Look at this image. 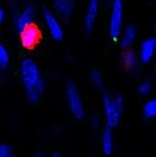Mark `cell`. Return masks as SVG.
<instances>
[{"label": "cell", "instance_id": "9", "mask_svg": "<svg viewBox=\"0 0 156 157\" xmlns=\"http://www.w3.org/2000/svg\"><path fill=\"white\" fill-rule=\"evenodd\" d=\"M57 14L63 18H69L74 11V0H54Z\"/></svg>", "mask_w": 156, "mask_h": 157}, {"label": "cell", "instance_id": "13", "mask_svg": "<svg viewBox=\"0 0 156 157\" xmlns=\"http://www.w3.org/2000/svg\"><path fill=\"white\" fill-rule=\"evenodd\" d=\"M123 62L128 70L136 71L139 66V57L137 56L136 52L129 50V52H125L124 56H123Z\"/></svg>", "mask_w": 156, "mask_h": 157}, {"label": "cell", "instance_id": "22", "mask_svg": "<svg viewBox=\"0 0 156 157\" xmlns=\"http://www.w3.org/2000/svg\"><path fill=\"white\" fill-rule=\"evenodd\" d=\"M36 157H44V156L42 155V154H38V155H36Z\"/></svg>", "mask_w": 156, "mask_h": 157}, {"label": "cell", "instance_id": "3", "mask_svg": "<svg viewBox=\"0 0 156 157\" xmlns=\"http://www.w3.org/2000/svg\"><path fill=\"white\" fill-rule=\"evenodd\" d=\"M65 95H67V106H69L71 113L78 120L82 119L83 114H85V108H83L82 101H81V97L78 93L77 88L75 87L73 82H67Z\"/></svg>", "mask_w": 156, "mask_h": 157}, {"label": "cell", "instance_id": "19", "mask_svg": "<svg viewBox=\"0 0 156 157\" xmlns=\"http://www.w3.org/2000/svg\"><path fill=\"white\" fill-rule=\"evenodd\" d=\"M98 124H100V121H98V119L96 118V117H93V118L91 119V125L93 128H97L98 127Z\"/></svg>", "mask_w": 156, "mask_h": 157}, {"label": "cell", "instance_id": "10", "mask_svg": "<svg viewBox=\"0 0 156 157\" xmlns=\"http://www.w3.org/2000/svg\"><path fill=\"white\" fill-rule=\"evenodd\" d=\"M34 18V9L33 6H29L21 13L18 17L16 19V27L19 31H21L23 29H25L26 27L32 25V21Z\"/></svg>", "mask_w": 156, "mask_h": 157}, {"label": "cell", "instance_id": "5", "mask_svg": "<svg viewBox=\"0 0 156 157\" xmlns=\"http://www.w3.org/2000/svg\"><path fill=\"white\" fill-rule=\"evenodd\" d=\"M43 17H44V21H45L46 26H47L48 31H49V34L51 35L52 39L56 40V41L62 40L63 29L60 21H58V18L48 10L44 11Z\"/></svg>", "mask_w": 156, "mask_h": 157}, {"label": "cell", "instance_id": "4", "mask_svg": "<svg viewBox=\"0 0 156 157\" xmlns=\"http://www.w3.org/2000/svg\"><path fill=\"white\" fill-rule=\"evenodd\" d=\"M123 4L121 0H113L109 18V34L112 40H118L122 32Z\"/></svg>", "mask_w": 156, "mask_h": 157}, {"label": "cell", "instance_id": "8", "mask_svg": "<svg viewBox=\"0 0 156 157\" xmlns=\"http://www.w3.org/2000/svg\"><path fill=\"white\" fill-rule=\"evenodd\" d=\"M156 41L154 39H146L141 43L139 52V59L143 63H149L154 57Z\"/></svg>", "mask_w": 156, "mask_h": 157}, {"label": "cell", "instance_id": "6", "mask_svg": "<svg viewBox=\"0 0 156 157\" xmlns=\"http://www.w3.org/2000/svg\"><path fill=\"white\" fill-rule=\"evenodd\" d=\"M21 44L26 48H32L38 44L40 40V30L36 26L30 25L21 31Z\"/></svg>", "mask_w": 156, "mask_h": 157}, {"label": "cell", "instance_id": "20", "mask_svg": "<svg viewBox=\"0 0 156 157\" xmlns=\"http://www.w3.org/2000/svg\"><path fill=\"white\" fill-rule=\"evenodd\" d=\"M3 18H4V13H3V11H2L1 9H0V24L2 23Z\"/></svg>", "mask_w": 156, "mask_h": 157}, {"label": "cell", "instance_id": "12", "mask_svg": "<svg viewBox=\"0 0 156 157\" xmlns=\"http://www.w3.org/2000/svg\"><path fill=\"white\" fill-rule=\"evenodd\" d=\"M101 144H102V150L104 154L110 155L113 151V138L111 134L110 128L104 129L102 134V139H101Z\"/></svg>", "mask_w": 156, "mask_h": 157}, {"label": "cell", "instance_id": "2", "mask_svg": "<svg viewBox=\"0 0 156 157\" xmlns=\"http://www.w3.org/2000/svg\"><path fill=\"white\" fill-rule=\"evenodd\" d=\"M123 111V99L121 96H109L104 97V112L106 122L109 128L116 127L120 122Z\"/></svg>", "mask_w": 156, "mask_h": 157}, {"label": "cell", "instance_id": "15", "mask_svg": "<svg viewBox=\"0 0 156 157\" xmlns=\"http://www.w3.org/2000/svg\"><path fill=\"white\" fill-rule=\"evenodd\" d=\"M9 52L2 44H0V71H3L9 65Z\"/></svg>", "mask_w": 156, "mask_h": 157}, {"label": "cell", "instance_id": "14", "mask_svg": "<svg viewBox=\"0 0 156 157\" xmlns=\"http://www.w3.org/2000/svg\"><path fill=\"white\" fill-rule=\"evenodd\" d=\"M143 116L146 119H153L156 116V101L154 99L146 101L143 106Z\"/></svg>", "mask_w": 156, "mask_h": 157}, {"label": "cell", "instance_id": "21", "mask_svg": "<svg viewBox=\"0 0 156 157\" xmlns=\"http://www.w3.org/2000/svg\"><path fill=\"white\" fill-rule=\"evenodd\" d=\"M52 157H61V155H59V154H54V155H52Z\"/></svg>", "mask_w": 156, "mask_h": 157}, {"label": "cell", "instance_id": "16", "mask_svg": "<svg viewBox=\"0 0 156 157\" xmlns=\"http://www.w3.org/2000/svg\"><path fill=\"white\" fill-rule=\"evenodd\" d=\"M91 81L97 89H102L104 86V80H103V76L98 71H93L91 73Z\"/></svg>", "mask_w": 156, "mask_h": 157}, {"label": "cell", "instance_id": "11", "mask_svg": "<svg viewBox=\"0 0 156 157\" xmlns=\"http://www.w3.org/2000/svg\"><path fill=\"white\" fill-rule=\"evenodd\" d=\"M136 37H137V31H136V29L134 27H131V26H128V27L125 28L124 31L121 32L119 39H121V45H122V47L128 48L136 41Z\"/></svg>", "mask_w": 156, "mask_h": 157}, {"label": "cell", "instance_id": "1", "mask_svg": "<svg viewBox=\"0 0 156 157\" xmlns=\"http://www.w3.org/2000/svg\"><path fill=\"white\" fill-rule=\"evenodd\" d=\"M21 76L28 99L32 103L38 101L44 91V81L38 64L31 59H25L21 64Z\"/></svg>", "mask_w": 156, "mask_h": 157}, {"label": "cell", "instance_id": "7", "mask_svg": "<svg viewBox=\"0 0 156 157\" xmlns=\"http://www.w3.org/2000/svg\"><path fill=\"white\" fill-rule=\"evenodd\" d=\"M100 9V0H90L85 17V28L87 32H91L96 21Z\"/></svg>", "mask_w": 156, "mask_h": 157}, {"label": "cell", "instance_id": "18", "mask_svg": "<svg viewBox=\"0 0 156 157\" xmlns=\"http://www.w3.org/2000/svg\"><path fill=\"white\" fill-rule=\"evenodd\" d=\"M0 157H15V155L9 145L0 144Z\"/></svg>", "mask_w": 156, "mask_h": 157}, {"label": "cell", "instance_id": "17", "mask_svg": "<svg viewBox=\"0 0 156 157\" xmlns=\"http://www.w3.org/2000/svg\"><path fill=\"white\" fill-rule=\"evenodd\" d=\"M151 90H152V83H151V81H149V80L142 81V82L140 83L139 88H138L139 93L141 95H144V96L150 94Z\"/></svg>", "mask_w": 156, "mask_h": 157}]
</instances>
